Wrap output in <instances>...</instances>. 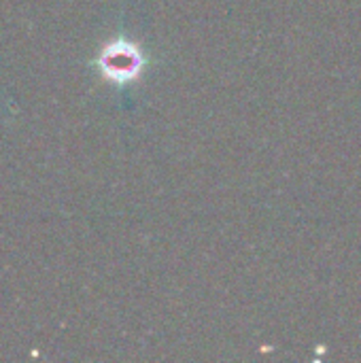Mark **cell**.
Here are the masks:
<instances>
[{
  "label": "cell",
  "instance_id": "obj_1",
  "mask_svg": "<svg viewBox=\"0 0 361 363\" xmlns=\"http://www.w3.org/2000/svg\"><path fill=\"white\" fill-rule=\"evenodd\" d=\"M96 68L111 85L126 87L136 83L145 74V70L149 68V55L138 43L126 36H117L100 49L96 57Z\"/></svg>",
  "mask_w": 361,
  "mask_h": 363
}]
</instances>
